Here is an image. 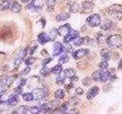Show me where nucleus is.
Masks as SVG:
<instances>
[{"label":"nucleus","mask_w":122,"mask_h":114,"mask_svg":"<svg viewBox=\"0 0 122 114\" xmlns=\"http://www.w3.org/2000/svg\"><path fill=\"white\" fill-rule=\"evenodd\" d=\"M108 14L114 20H121L122 18V5H113L108 9Z\"/></svg>","instance_id":"f257e3e1"},{"label":"nucleus","mask_w":122,"mask_h":114,"mask_svg":"<svg viewBox=\"0 0 122 114\" xmlns=\"http://www.w3.org/2000/svg\"><path fill=\"white\" fill-rule=\"evenodd\" d=\"M106 43L110 48L121 47L122 46V37L118 34H113L107 38Z\"/></svg>","instance_id":"f03ea898"},{"label":"nucleus","mask_w":122,"mask_h":114,"mask_svg":"<svg viewBox=\"0 0 122 114\" xmlns=\"http://www.w3.org/2000/svg\"><path fill=\"white\" fill-rule=\"evenodd\" d=\"M86 24L92 27H98L101 24V17L98 14H93L86 18Z\"/></svg>","instance_id":"7ed1b4c3"},{"label":"nucleus","mask_w":122,"mask_h":114,"mask_svg":"<svg viewBox=\"0 0 122 114\" xmlns=\"http://www.w3.org/2000/svg\"><path fill=\"white\" fill-rule=\"evenodd\" d=\"M34 100H41L47 97V91L44 88H36L32 91Z\"/></svg>","instance_id":"20e7f679"},{"label":"nucleus","mask_w":122,"mask_h":114,"mask_svg":"<svg viewBox=\"0 0 122 114\" xmlns=\"http://www.w3.org/2000/svg\"><path fill=\"white\" fill-rule=\"evenodd\" d=\"M94 3L90 1H84L82 4V12L85 14L91 13L94 9Z\"/></svg>","instance_id":"39448f33"},{"label":"nucleus","mask_w":122,"mask_h":114,"mask_svg":"<svg viewBox=\"0 0 122 114\" xmlns=\"http://www.w3.org/2000/svg\"><path fill=\"white\" fill-rule=\"evenodd\" d=\"M78 37H79V33L78 31H76V30H71L66 36H64L63 41H64V43H70V42L74 40L76 38H77Z\"/></svg>","instance_id":"423d86ee"},{"label":"nucleus","mask_w":122,"mask_h":114,"mask_svg":"<svg viewBox=\"0 0 122 114\" xmlns=\"http://www.w3.org/2000/svg\"><path fill=\"white\" fill-rule=\"evenodd\" d=\"M28 53V50L25 49H22V50L18 53V55L15 58L14 60V65L15 67H18L19 65L21 64V62H22V60H24L25 56Z\"/></svg>","instance_id":"0eeeda50"},{"label":"nucleus","mask_w":122,"mask_h":114,"mask_svg":"<svg viewBox=\"0 0 122 114\" xmlns=\"http://www.w3.org/2000/svg\"><path fill=\"white\" fill-rule=\"evenodd\" d=\"M64 46L60 43V42H56L53 45V56H57L61 54L64 51Z\"/></svg>","instance_id":"6e6552de"},{"label":"nucleus","mask_w":122,"mask_h":114,"mask_svg":"<svg viewBox=\"0 0 122 114\" xmlns=\"http://www.w3.org/2000/svg\"><path fill=\"white\" fill-rule=\"evenodd\" d=\"M89 52V50L87 49H78V50H76L75 52H72V57L75 59H82V57L88 55Z\"/></svg>","instance_id":"1a4fd4ad"},{"label":"nucleus","mask_w":122,"mask_h":114,"mask_svg":"<svg viewBox=\"0 0 122 114\" xmlns=\"http://www.w3.org/2000/svg\"><path fill=\"white\" fill-rule=\"evenodd\" d=\"M14 81V78L11 76L2 75L0 77V85L2 87H9Z\"/></svg>","instance_id":"9d476101"},{"label":"nucleus","mask_w":122,"mask_h":114,"mask_svg":"<svg viewBox=\"0 0 122 114\" xmlns=\"http://www.w3.org/2000/svg\"><path fill=\"white\" fill-rule=\"evenodd\" d=\"M99 87H97V86H95V87H92V88H90L89 90H88V92L86 94V97L88 100H92L94 97H95L99 93Z\"/></svg>","instance_id":"9b49d317"},{"label":"nucleus","mask_w":122,"mask_h":114,"mask_svg":"<svg viewBox=\"0 0 122 114\" xmlns=\"http://www.w3.org/2000/svg\"><path fill=\"white\" fill-rule=\"evenodd\" d=\"M72 29H71V27L69 24H66L64 25L60 26V28L57 29V34H59L60 36H66V34L70 31Z\"/></svg>","instance_id":"f8f14e48"},{"label":"nucleus","mask_w":122,"mask_h":114,"mask_svg":"<svg viewBox=\"0 0 122 114\" xmlns=\"http://www.w3.org/2000/svg\"><path fill=\"white\" fill-rule=\"evenodd\" d=\"M37 40H38V42H39V43H41V45H44L46 43H47V42L51 40V38L47 33L41 32L39 35H38Z\"/></svg>","instance_id":"ddd939ff"},{"label":"nucleus","mask_w":122,"mask_h":114,"mask_svg":"<svg viewBox=\"0 0 122 114\" xmlns=\"http://www.w3.org/2000/svg\"><path fill=\"white\" fill-rule=\"evenodd\" d=\"M114 24L112 20H109V19H107L104 22L101 24V28L104 30H112L114 28Z\"/></svg>","instance_id":"4468645a"},{"label":"nucleus","mask_w":122,"mask_h":114,"mask_svg":"<svg viewBox=\"0 0 122 114\" xmlns=\"http://www.w3.org/2000/svg\"><path fill=\"white\" fill-rule=\"evenodd\" d=\"M45 3V0H33L31 4L34 8V11H40L43 8Z\"/></svg>","instance_id":"2eb2a0df"},{"label":"nucleus","mask_w":122,"mask_h":114,"mask_svg":"<svg viewBox=\"0 0 122 114\" xmlns=\"http://www.w3.org/2000/svg\"><path fill=\"white\" fill-rule=\"evenodd\" d=\"M111 77V73L107 70L105 71H101L100 74V81L102 83H105L108 81V79Z\"/></svg>","instance_id":"dca6fc26"},{"label":"nucleus","mask_w":122,"mask_h":114,"mask_svg":"<svg viewBox=\"0 0 122 114\" xmlns=\"http://www.w3.org/2000/svg\"><path fill=\"white\" fill-rule=\"evenodd\" d=\"M70 14L67 13V12H62L59 14L58 15H56V21L57 22H60V21H64L67 20L68 18H70Z\"/></svg>","instance_id":"f3484780"},{"label":"nucleus","mask_w":122,"mask_h":114,"mask_svg":"<svg viewBox=\"0 0 122 114\" xmlns=\"http://www.w3.org/2000/svg\"><path fill=\"white\" fill-rule=\"evenodd\" d=\"M18 103V96H15V95H12V97L9 98L6 101V104L9 106H16Z\"/></svg>","instance_id":"a211bd4d"},{"label":"nucleus","mask_w":122,"mask_h":114,"mask_svg":"<svg viewBox=\"0 0 122 114\" xmlns=\"http://www.w3.org/2000/svg\"><path fill=\"white\" fill-rule=\"evenodd\" d=\"M100 55L102 58V60L105 61H108L111 58V54L110 52L108 49H103L100 52Z\"/></svg>","instance_id":"6ab92c4d"},{"label":"nucleus","mask_w":122,"mask_h":114,"mask_svg":"<svg viewBox=\"0 0 122 114\" xmlns=\"http://www.w3.org/2000/svg\"><path fill=\"white\" fill-rule=\"evenodd\" d=\"M11 3H12V2L7 1V0H2V1L0 2V10L4 11V10H7L10 9Z\"/></svg>","instance_id":"aec40b11"},{"label":"nucleus","mask_w":122,"mask_h":114,"mask_svg":"<svg viewBox=\"0 0 122 114\" xmlns=\"http://www.w3.org/2000/svg\"><path fill=\"white\" fill-rule=\"evenodd\" d=\"M21 8H22L21 5L18 2H13L12 3H11L10 9H11V11H13V12L18 13L19 11L21 10Z\"/></svg>","instance_id":"412c9836"},{"label":"nucleus","mask_w":122,"mask_h":114,"mask_svg":"<svg viewBox=\"0 0 122 114\" xmlns=\"http://www.w3.org/2000/svg\"><path fill=\"white\" fill-rule=\"evenodd\" d=\"M29 111V107L26 106H21L20 107H18L15 110L12 112L13 113H20V114H24V113H28Z\"/></svg>","instance_id":"4be33fe9"},{"label":"nucleus","mask_w":122,"mask_h":114,"mask_svg":"<svg viewBox=\"0 0 122 114\" xmlns=\"http://www.w3.org/2000/svg\"><path fill=\"white\" fill-rule=\"evenodd\" d=\"M54 97L56 99H58V100H62L65 97V91L63 89H59L57 90L55 94H54Z\"/></svg>","instance_id":"5701e85b"},{"label":"nucleus","mask_w":122,"mask_h":114,"mask_svg":"<svg viewBox=\"0 0 122 114\" xmlns=\"http://www.w3.org/2000/svg\"><path fill=\"white\" fill-rule=\"evenodd\" d=\"M29 112L32 114H37V113H43L41 109V106H31V107H29Z\"/></svg>","instance_id":"b1692460"},{"label":"nucleus","mask_w":122,"mask_h":114,"mask_svg":"<svg viewBox=\"0 0 122 114\" xmlns=\"http://www.w3.org/2000/svg\"><path fill=\"white\" fill-rule=\"evenodd\" d=\"M51 69H50L49 68L46 67V66H44L43 68L40 71V74L41 76H43V77H47V76H49L51 75Z\"/></svg>","instance_id":"393cba45"},{"label":"nucleus","mask_w":122,"mask_h":114,"mask_svg":"<svg viewBox=\"0 0 122 114\" xmlns=\"http://www.w3.org/2000/svg\"><path fill=\"white\" fill-rule=\"evenodd\" d=\"M58 75H59L58 77L56 78V83L58 84V85H62V84L65 82V79L66 78V75H64L63 71Z\"/></svg>","instance_id":"a878e982"},{"label":"nucleus","mask_w":122,"mask_h":114,"mask_svg":"<svg viewBox=\"0 0 122 114\" xmlns=\"http://www.w3.org/2000/svg\"><path fill=\"white\" fill-rule=\"evenodd\" d=\"M62 71H63V66H62V65L60 63L58 65H56V66H55L53 68H51V72L55 75L60 74Z\"/></svg>","instance_id":"bb28decb"},{"label":"nucleus","mask_w":122,"mask_h":114,"mask_svg":"<svg viewBox=\"0 0 122 114\" xmlns=\"http://www.w3.org/2000/svg\"><path fill=\"white\" fill-rule=\"evenodd\" d=\"M63 71V73L64 75H66V78H70L72 77V76H73L76 75V71L75 69H73V68H68V69H66V70H64Z\"/></svg>","instance_id":"cd10ccee"},{"label":"nucleus","mask_w":122,"mask_h":114,"mask_svg":"<svg viewBox=\"0 0 122 114\" xmlns=\"http://www.w3.org/2000/svg\"><path fill=\"white\" fill-rule=\"evenodd\" d=\"M79 9V5L77 2H73L72 5L70 6V9H69V11L71 13H76Z\"/></svg>","instance_id":"c85d7f7f"},{"label":"nucleus","mask_w":122,"mask_h":114,"mask_svg":"<svg viewBox=\"0 0 122 114\" xmlns=\"http://www.w3.org/2000/svg\"><path fill=\"white\" fill-rule=\"evenodd\" d=\"M22 98L23 100L26 102H30L34 100V97H33V94L32 93H25V94H22Z\"/></svg>","instance_id":"c756f323"},{"label":"nucleus","mask_w":122,"mask_h":114,"mask_svg":"<svg viewBox=\"0 0 122 114\" xmlns=\"http://www.w3.org/2000/svg\"><path fill=\"white\" fill-rule=\"evenodd\" d=\"M69 60H70V56H69L68 55H63L59 58L58 62H59L60 64L63 65V64L68 62Z\"/></svg>","instance_id":"7c9ffc66"},{"label":"nucleus","mask_w":122,"mask_h":114,"mask_svg":"<svg viewBox=\"0 0 122 114\" xmlns=\"http://www.w3.org/2000/svg\"><path fill=\"white\" fill-rule=\"evenodd\" d=\"M68 107H69L68 102L64 103V104H63L62 105L60 106V107L59 109L60 113H67V110H68Z\"/></svg>","instance_id":"2f4dec72"},{"label":"nucleus","mask_w":122,"mask_h":114,"mask_svg":"<svg viewBox=\"0 0 122 114\" xmlns=\"http://www.w3.org/2000/svg\"><path fill=\"white\" fill-rule=\"evenodd\" d=\"M46 4H47L48 10H52L56 4V0H46Z\"/></svg>","instance_id":"473e14b6"},{"label":"nucleus","mask_w":122,"mask_h":114,"mask_svg":"<svg viewBox=\"0 0 122 114\" xmlns=\"http://www.w3.org/2000/svg\"><path fill=\"white\" fill-rule=\"evenodd\" d=\"M108 66V61L102 60V62L100 64H99V68H100L101 71H105V70H107Z\"/></svg>","instance_id":"72a5a7b5"},{"label":"nucleus","mask_w":122,"mask_h":114,"mask_svg":"<svg viewBox=\"0 0 122 114\" xmlns=\"http://www.w3.org/2000/svg\"><path fill=\"white\" fill-rule=\"evenodd\" d=\"M22 89H23V86L18 85L17 87H15V88L14 89L12 95H15V96H18V95L21 94V92H22Z\"/></svg>","instance_id":"f704fd0d"},{"label":"nucleus","mask_w":122,"mask_h":114,"mask_svg":"<svg viewBox=\"0 0 122 114\" xmlns=\"http://www.w3.org/2000/svg\"><path fill=\"white\" fill-rule=\"evenodd\" d=\"M100 74H101V71H96L93 72L92 78V79L95 81H100Z\"/></svg>","instance_id":"c9c22d12"},{"label":"nucleus","mask_w":122,"mask_h":114,"mask_svg":"<svg viewBox=\"0 0 122 114\" xmlns=\"http://www.w3.org/2000/svg\"><path fill=\"white\" fill-rule=\"evenodd\" d=\"M82 85L84 86H86V87H88V86H89L91 85V83H92V79L89 77H86L85 78H83L82 79Z\"/></svg>","instance_id":"e433bc0d"},{"label":"nucleus","mask_w":122,"mask_h":114,"mask_svg":"<svg viewBox=\"0 0 122 114\" xmlns=\"http://www.w3.org/2000/svg\"><path fill=\"white\" fill-rule=\"evenodd\" d=\"M78 103H79V100L76 97H72L71 98L70 101L68 102V104H69V106H74L76 105H77L78 104Z\"/></svg>","instance_id":"4c0bfd02"},{"label":"nucleus","mask_w":122,"mask_h":114,"mask_svg":"<svg viewBox=\"0 0 122 114\" xmlns=\"http://www.w3.org/2000/svg\"><path fill=\"white\" fill-rule=\"evenodd\" d=\"M34 62H35V59H34V57H31V56L28 57V58L26 59L25 61V64L27 65V66H30V65L34 64Z\"/></svg>","instance_id":"58836bf2"},{"label":"nucleus","mask_w":122,"mask_h":114,"mask_svg":"<svg viewBox=\"0 0 122 114\" xmlns=\"http://www.w3.org/2000/svg\"><path fill=\"white\" fill-rule=\"evenodd\" d=\"M52 58H51V57H47V58H46V59H44L43 61H42V63H41V65H42V66H46L48 64V63H50L52 61Z\"/></svg>","instance_id":"ea45409f"},{"label":"nucleus","mask_w":122,"mask_h":114,"mask_svg":"<svg viewBox=\"0 0 122 114\" xmlns=\"http://www.w3.org/2000/svg\"><path fill=\"white\" fill-rule=\"evenodd\" d=\"M30 71V68H29V67H28V68H25L24 70H22L21 72H20V75L21 76H24V75H28L29 72Z\"/></svg>","instance_id":"a19ab883"},{"label":"nucleus","mask_w":122,"mask_h":114,"mask_svg":"<svg viewBox=\"0 0 122 114\" xmlns=\"http://www.w3.org/2000/svg\"><path fill=\"white\" fill-rule=\"evenodd\" d=\"M69 78H70L71 83H74V82H76V81H79V78L77 77V76H76V75L72 76V77Z\"/></svg>","instance_id":"79ce46f5"},{"label":"nucleus","mask_w":122,"mask_h":114,"mask_svg":"<svg viewBox=\"0 0 122 114\" xmlns=\"http://www.w3.org/2000/svg\"><path fill=\"white\" fill-rule=\"evenodd\" d=\"M76 93L77 95H82L84 93V90L81 88V87H78V88L76 90Z\"/></svg>","instance_id":"37998d69"},{"label":"nucleus","mask_w":122,"mask_h":114,"mask_svg":"<svg viewBox=\"0 0 122 114\" xmlns=\"http://www.w3.org/2000/svg\"><path fill=\"white\" fill-rule=\"evenodd\" d=\"M26 82H27V80L26 79H25V78H23V79H21L20 81H19V85H21V86H24L25 84H26Z\"/></svg>","instance_id":"c03bdc74"},{"label":"nucleus","mask_w":122,"mask_h":114,"mask_svg":"<svg viewBox=\"0 0 122 114\" xmlns=\"http://www.w3.org/2000/svg\"><path fill=\"white\" fill-rule=\"evenodd\" d=\"M70 113H79V109L76 108H73V109H70Z\"/></svg>","instance_id":"a18cd8bd"},{"label":"nucleus","mask_w":122,"mask_h":114,"mask_svg":"<svg viewBox=\"0 0 122 114\" xmlns=\"http://www.w3.org/2000/svg\"><path fill=\"white\" fill-rule=\"evenodd\" d=\"M72 87H73V84H72V83H70V85H66V90L67 91H69V90H70V88H72Z\"/></svg>","instance_id":"49530a36"},{"label":"nucleus","mask_w":122,"mask_h":114,"mask_svg":"<svg viewBox=\"0 0 122 114\" xmlns=\"http://www.w3.org/2000/svg\"><path fill=\"white\" fill-rule=\"evenodd\" d=\"M3 94H4V88H3V87L0 85V97L2 96Z\"/></svg>","instance_id":"de8ad7c7"},{"label":"nucleus","mask_w":122,"mask_h":114,"mask_svg":"<svg viewBox=\"0 0 122 114\" xmlns=\"http://www.w3.org/2000/svg\"><path fill=\"white\" fill-rule=\"evenodd\" d=\"M117 68H118V69H122V59L119 61V62H118Z\"/></svg>","instance_id":"09e8293b"},{"label":"nucleus","mask_w":122,"mask_h":114,"mask_svg":"<svg viewBox=\"0 0 122 114\" xmlns=\"http://www.w3.org/2000/svg\"><path fill=\"white\" fill-rule=\"evenodd\" d=\"M21 1L22 2H24V3H26V2H28L30 0H21Z\"/></svg>","instance_id":"8fccbe9b"},{"label":"nucleus","mask_w":122,"mask_h":114,"mask_svg":"<svg viewBox=\"0 0 122 114\" xmlns=\"http://www.w3.org/2000/svg\"><path fill=\"white\" fill-rule=\"evenodd\" d=\"M7 1H9V2H12L13 0H7Z\"/></svg>","instance_id":"3c124183"},{"label":"nucleus","mask_w":122,"mask_h":114,"mask_svg":"<svg viewBox=\"0 0 122 114\" xmlns=\"http://www.w3.org/2000/svg\"><path fill=\"white\" fill-rule=\"evenodd\" d=\"M121 50H122V46H121Z\"/></svg>","instance_id":"603ef678"},{"label":"nucleus","mask_w":122,"mask_h":114,"mask_svg":"<svg viewBox=\"0 0 122 114\" xmlns=\"http://www.w3.org/2000/svg\"><path fill=\"white\" fill-rule=\"evenodd\" d=\"M91 1H93V0H91Z\"/></svg>","instance_id":"864d4df0"}]
</instances>
